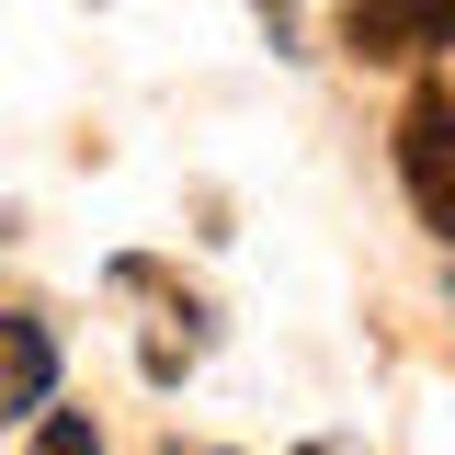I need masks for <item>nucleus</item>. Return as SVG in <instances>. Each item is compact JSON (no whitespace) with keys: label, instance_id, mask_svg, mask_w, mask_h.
<instances>
[{"label":"nucleus","instance_id":"2","mask_svg":"<svg viewBox=\"0 0 455 455\" xmlns=\"http://www.w3.org/2000/svg\"><path fill=\"white\" fill-rule=\"evenodd\" d=\"M341 35H353V57H387V68H410V57L455 46L444 0H341Z\"/></svg>","mask_w":455,"mask_h":455},{"label":"nucleus","instance_id":"4","mask_svg":"<svg viewBox=\"0 0 455 455\" xmlns=\"http://www.w3.org/2000/svg\"><path fill=\"white\" fill-rule=\"evenodd\" d=\"M35 455H103L92 410H46V421H35Z\"/></svg>","mask_w":455,"mask_h":455},{"label":"nucleus","instance_id":"5","mask_svg":"<svg viewBox=\"0 0 455 455\" xmlns=\"http://www.w3.org/2000/svg\"><path fill=\"white\" fill-rule=\"evenodd\" d=\"M307 455H331V444H307Z\"/></svg>","mask_w":455,"mask_h":455},{"label":"nucleus","instance_id":"6","mask_svg":"<svg viewBox=\"0 0 455 455\" xmlns=\"http://www.w3.org/2000/svg\"><path fill=\"white\" fill-rule=\"evenodd\" d=\"M444 23H455V0H444Z\"/></svg>","mask_w":455,"mask_h":455},{"label":"nucleus","instance_id":"1","mask_svg":"<svg viewBox=\"0 0 455 455\" xmlns=\"http://www.w3.org/2000/svg\"><path fill=\"white\" fill-rule=\"evenodd\" d=\"M398 182H410V217L455 239V92L444 80H410L398 103Z\"/></svg>","mask_w":455,"mask_h":455},{"label":"nucleus","instance_id":"3","mask_svg":"<svg viewBox=\"0 0 455 455\" xmlns=\"http://www.w3.org/2000/svg\"><path fill=\"white\" fill-rule=\"evenodd\" d=\"M57 410V331L46 319H0V421H46Z\"/></svg>","mask_w":455,"mask_h":455}]
</instances>
